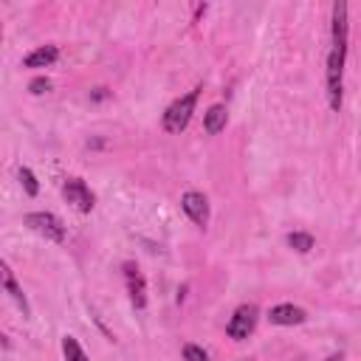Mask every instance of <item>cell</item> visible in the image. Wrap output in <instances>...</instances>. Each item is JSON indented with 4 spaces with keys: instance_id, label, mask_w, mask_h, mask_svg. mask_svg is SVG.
Listing matches in <instances>:
<instances>
[{
    "instance_id": "obj_1",
    "label": "cell",
    "mask_w": 361,
    "mask_h": 361,
    "mask_svg": "<svg viewBox=\"0 0 361 361\" xmlns=\"http://www.w3.org/2000/svg\"><path fill=\"white\" fill-rule=\"evenodd\" d=\"M344 56L347 48L333 45L327 54V71H324V85H327V104L330 110H341V96H344Z\"/></svg>"
},
{
    "instance_id": "obj_2",
    "label": "cell",
    "mask_w": 361,
    "mask_h": 361,
    "mask_svg": "<svg viewBox=\"0 0 361 361\" xmlns=\"http://www.w3.org/2000/svg\"><path fill=\"white\" fill-rule=\"evenodd\" d=\"M200 85L197 87H192L189 93H183L180 99H175L166 110H164V118H161V124H164V130L166 133H183L186 130V124H189V118H192V113H195V107H197V96H200Z\"/></svg>"
},
{
    "instance_id": "obj_3",
    "label": "cell",
    "mask_w": 361,
    "mask_h": 361,
    "mask_svg": "<svg viewBox=\"0 0 361 361\" xmlns=\"http://www.w3.org/2000/svg\"><path fill=\"white\" fill-rule=\"evenodd\" d=\"M23 220L39 237H45L51 243H65V226H62V220L56 214H51V212H28Z\"/></svg>"
},
{
    "instance_id": "obj_4",
    "label": "cell",
    "mask_w": 361,
    "mask_h": 361,
    "mask_svg": "<svg viewBox=\"0 0 361 361\" xmlns=\"http://www.w3.org/2000/svg\"><path fill=\"white\" fill-rule=\"evenodd\" d=\"M257 307L254 305H240L234 313H231V319H228V324H226V333H228V338H234V341H243V338H248L251 333H254V327H257Z\"/></svg>"
},
{
    "instance_id": "obj_5",
    "label": "cell",
    "mask_w": 361,
    "mask_h": 361,
    "mask_svg": "<svg viewBox=\"0 0 361 361\" xmlns=\"http://www.w3.org/2000/svg\"><path fill=\"white\" fill-rule=\"evenodd\" d=\"M62 197L76 209V212H90L96 206V195L82 178H65L62 183Z\"/></svg>"
},
{
    "instance_id": "obj_6",
    "label": "cell",
    "mask_w": 361,
    "mask_h": 361,
    "mask_svg": "<svg viewBox=\"0 0 361 361\" xmlns=\"http://www.w3.org/2000/svg\"><path fill=\"white\" fill-rule=\"evenodd\" d=\"M121 271H124V285H127L130 305H133L135 310H144V307H147V279H144L141 268H138L135 262H124Z\"/></svg>"
},
{
    "instance_id": "obj_7",
    "label": "cell",
    "mask_w": 361,
    "mask_h": 361,
    "mask_svg": "<svg viewBox=\"0 0 361 361\" xmlns=\"http://www.w3.org/2000/svg\"><path fill=\"white\" fill-rule=\"evenodd\" d=\"M180 209L186 212V217H189L197 228H206V226H209V197H206L203 192H195V189L183 192V195H180Z\"/></svg>"
},
{
    "instance_id": "obj_8",
    "label": "cell",
    "mask_w": 361,
    "mask_h": 361,
    "mask_svg": "<svg viewBox=\"0 0 361 361\" xmlns=\"http://www.w3.org/2000/svg\"><path fill=\"white\" fill-rule=\"evenodd\" d=\"M305 319H307L305 307L290 305V302L274 305V307L268 310V322H271V324H279V327H293V324H302Z\"/></svg>"
},
{
    "instance_id": "obj_9",
    "label": "cell",
    "mask_w": 361,
    "mask_h": 361,
    "mask_svg": "<svg viewBox=\"0 0 361 361\" xmlns=\"http://www.w3.org/2000/svg\"><path fill=\"white\" fill-rule=\"evenodd\" d=\"M333 45H341V48H347V28H350V23H347V3L344 0H336L333 3Z\"/></svg>"
},
{
    "instance_id": "obj_10",
    "label": "cell",
    "mask_w": 361,
    "mask_h": 361,
    "mask_svg": "<svg viewBox=\"0 0 361 361\" xmlns=\"http://www.w3.org/2000/svg\"><path fill=\"white\" fill-rule=\"evenodd\" d=\"M59 59V48L56 45H39V48H34L25 59H23V68H48V65H54Z\"/></svg>"
},
{
    "instance_id": "obj_11",
    "label": "cell",
    "mask_w": 361,
    "mask_h": 361,
    "mask_svg": "<svg viewBox=\"0 0 361 361\" xmlns=\"http://www.w3.org/2000/svg\"><path fill=\"white\" fill-rule=\"evenodd\" d=\"M3 290L20 305V310H23V316H31V307H28V299H25V293H23V288L17 285V279H14V274H11V268L3 262Z\"/></svg>"
},
{
    "instance_id": "obj_12",
    "label": "cell",
    "mask_w": 361,
    "mask_h": 361,
    "mask_svg": "<svg viewBox=\"0 0 361 361\" xmlns=\"http://www.w3.org/2000/svg\"><path fill=\"white\" fill-rule=\"evenodd\" d=\"M226 121H228V113L223 104H212L206 113H203V130L209 135H217L220 130H226Z\"/></svg>"
},
{
    "instance_id": "obj_13",
    "label": "cell",
    "mask_w": 361,
    "mask_h": 361,
    "mask_svg": "<svg viewBox=\"0 0 361 361\" xmlns=\"http://www.w3.org/2000/svg\"><path fill=\"white\" fill-rule=\"evenodd\" d=\"M288 245H290L293 251H299V254H307V251L316 245V240H313V234H307V231H290V234H288Z\"/></svg>"
},
{
    "instance_id": "obj_14",
    "label": "cell",
    "mask_w": 361,
    "mask_h": 361,
    "mask_svg": "<svg viewBox=\"0 0 361 361\" xmlns=\"http://www.w3.org/2000/svg\"><path fill=\"white\" fill-rule=\"evenodd\" d=\"M62 355H65V361H90V358L85 355L82 344H79L73 336H65V338H62Z\"/></svg>"
},
{
    "instance_id": "obj_15",
    "label": "cell",
    "mask_w": 361,
    "mask_h": 361,
    "mask_svg": "<svg viewBox=\"0 0 361 361\" xmlns=\"http://www.w3.org/2000/svg\"><path fill=\"white\" fill-rule=\"evenodd\" d=\"M17 178H20V183H23V189H25V195H28V197H37V195H39V183H37V175H34L28 166H20Z\"/></svg>"
},
{
    "instance_id": "obj_16",
    "label": "cell",
    "mask_w": 361,
    "mask_h": 361,
    "mask_svg": "<svg viewBox=\"0 0 361 361\" xmlns=\"http://www.w3.org/2000/svg\"><path fill=\"white\" fill-rule=\"evenodd\" d=\"M180 353H183V361H212L209 353L203 347H197V344H183Z\"/></svg>"
},
{
    "instance_id": "obj_17",
    "label": "cell",
    "mask_w": 361,
    "mask_h": 361,
    "mask_svg": "<svg viewBox=\"0 0 361 361\" xmlns=\"http://www.w3.org/2000/svg\"><path fill=\"white\" fill-rule=\"evenodd\" d=\"M28 90H31L34 96H42V93H48V90H51V82H48L45 76H34V79L28 82Z\"/></svg>"
},
{
    "instance_id": "obj_18",
    "label": "cell",
    "mask_w": 361,
    "mask_h": 361,
    "mask_svg": "<svg viewBox=\"0 0 361 361\" xmlns=\"http://www.w3.org/2000/svg\"><path fill=\"white\" fill-rule=\"evenodd\" d=\"M324 361H341V353H333L330 358H324Z\"/></svg>"
}]
</instances>
